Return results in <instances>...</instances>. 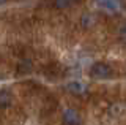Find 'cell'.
I'll use <instances>...</instances> for the list:
<instances>
[{
	"label": "cell",
	"mask_w": 126,
	"mask_h": 125,
	"mask_svg": "<svg viewBox=\"0 0 126 125\" xmlns=\"http://www.w3.org/2000/svg\"><path fill=\"white\" fill-rule=\"evenodd\" d=\"M90 75L94 79H107L112 75V68L104 62H96V63H93L90 67Z\"/></svg>",
	"instance_id": "1"
},
{
	"label": "cell",
	"mask_w": 126,
	"mask_h": 125,
	"mask_svg": "<svg viewBox=\"0 0 126 125\" xmlns=\"http://www.w3.org/2000/svg\"><path fill=\"white\" fill-rule=\"evenodd\" d=\"M62 122L63 125H80L82 117L74 108H66L62 114Z\"/></svg>",
	"instance_id": "2"
},
{
	"label": "cell",
	"mask_w": 126,
	"mask_h": 125,
	"mask_svg": "<svg viewBox=\"0 0 126 125\" xmlns=\"http://www.w3.org/2000/svg\"><path fill=\"white\" fill-rule=\"evenodd\" d=\"M66 90L74 93V95H82V93L87 92V85L82 81H69L66 84Z\"/></svg>",
	"instance_id": "3"
},
{
	"label": "cell",
	"mask_w": 126,
	"mask_h": 125,
	"mask_svg": "<svg viewBox=\"0 0 126 125\" xmlns=\"http://www.w3.org/2000/svg\"><path fill=\"white\" fill-rule=\"evenodd\" d=\"M10 103H11V93L5 89H0V109L8 108Z\"/></svg>",
	"instance_id": "4"
},
{
	"label": "cell",
	"mask_w": 126,
	"mask_h": 125,
	"mask_svg": "<svg viewBox=\"0 0 126 125\" xmlns=\"http://www.w3.org/2000/svg\"><path fill=\"white\" fill-rule=\"evenodd\" d=\"M77 2H80V0H54V6L57 10H66L69 6L76 5Z\"/></svg>",
	"instance_id": "5"
},
{
	"label": "cell",
	"mask_w": 126,
	"mask_h": 125,
	"mask_svg": "<svg viewBox=\"0 0 126 125\" xmlns=\"http://www.w3.org/2000/svg\"><path fill=\"white\" fill-rule=\"evenodd\" d=\"M101 5L104 6V8H107V10H112V11L118 8V3L115 0H101Z\"/></svg>",
	"instance_id": "6"
},
{
	"label": "cell",
	"mask_w": 126,
	"mask_h": 125,
	"mask_svg": "<svg viewBox=\"0 0 126 125\" xmlns=\"http://www.w3.org/2000/svg\"><path fill=\"white\" fill-rule=\"evenodd\" d=\"M93 24V18L90 16V14H84V16H82V25L84 27H90Z\"/></svg>",
	"instance_id": "7"
},
{
	"label": "cell",
	"mask_w": 126,
	"mask_h": 125,
	"mask_svg": "<svg viewBox=\"0 0 126 125\" xmlns=\"http://www.w3.org/2000/svg\"><path fill=\"white\" fill-rule=\"evenodd\" d=\"M118 37H120L123 41H126V22L120 27V29H118Z\"/></svg>",
	"instance_id": "8"
},
{
	"label": "cell",
	"mask_w": 126,
	"mask_h": 125,
	"mask_svg": "<svg viewBox=\"0 0 126 125\" xmlns=\"http://www.w3.org/2000/svg\"><path fill=\"white\" fill-rule=\"evenodd\" d=\"M3 3H6V0H0V5H3Z\"/></svg>",
	"instance_id": "9"
}]
</instances>
